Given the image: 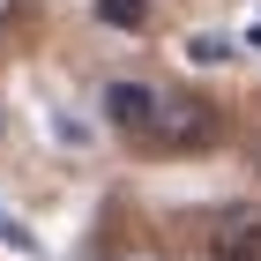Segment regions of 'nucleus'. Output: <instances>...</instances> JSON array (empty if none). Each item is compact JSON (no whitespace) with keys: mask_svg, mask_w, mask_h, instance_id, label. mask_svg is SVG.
Returning a JSON list of instances; mask_svg holds the SVG:
<instances>
[{"mask_svg":"<svg viewBox=\"0 0 261 261\" xmlns=\"http://www.w3.org/2000/svg\"><path fill=\"white\" fill-rule=\"evenodd\" d=\"M120 261H164V254H120Z\"/></svg>","mask_w":261,"mask_h":261,"instance_id":"nucleus-6","label":"nucleus"},{"mask_svg":"<svg viewBox=\"0 0 261 261\" xmlns=\"http://www.w3.org/2000/svg\"><path fill=\"white\" fill-rule=\"evenodd\" d=\"M201 246H209V261H261V209H224V217H209Z\"/></svg>","mask_w":261,"mask_h":261,"instance_id":"nucleus-2","label":"nucleus"},{"mask_svg":"<svg viewBox=\"0 0 261 261\" xmlns=\"http://www.w3.org/2000/svg\"><path fill=\"white\" fill-rule=\"evenodd\" d=\"M97 22H112V30H142V22H149V0H97Z\"/></svg>","mask_w":261,"mask_h":261,"instance_id":"nucleus-4","label":"nucleus"},{"mask_svg":"<svg viewBox=\"0 0 261 261\" xmlns=\"http://www.w3.org/2000/svg\"><path fill=\"white\" fill-rule=\"evenodd\" d=\"M209 135H217V112H209L201 97H164L157 135H149V142H179V149H201Z\"/></svg>","mask_w":261,"mask_h":261,"instance_id":"nucleus-3","label":"nucleus"},{"mask_svg":"<svg viewBox=\"0 0 261 261\" xmlns=\"http://www.w3.org/2000/svg\"><path fill=\"white\" fill-rule=\"evenodd\" d=\"M8 22H22V0H0V30H8Z\"/></svg>","mask_w":261,"mask_h":261,"instance_id":"nucleus-5","label":"nucleus"},{"mask_svg":"<svg viewBox=\"0 0 261 261\" xmlns=\"http://www.w3.org/2000/svg\"><path fill=\"white\" fill-rule=\"evenodd\" d=\"M97 112H105V127H120V135H157L164 97L149 90V82L120 75V82H105V90H97Z\"/></svg>","mask_w":261,"mask_h":261,"instance_id":"nucleus-1","label":"nucleus"}]
</instances>
